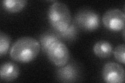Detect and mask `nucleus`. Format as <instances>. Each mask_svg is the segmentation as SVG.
Masks as SVG:
<instances>
[{
  "label": "nucleus",
  "instance_id": "f257e3e1",
  "mask_svg": "<svg viewBox=\"0 0 125 83\" xmlns=\"http://www.w3.org/2000/svg\"><path fill=\"white\" fill-rule=\"evenodd\" d=\"M40 44L35 38L26 37L16 41L10 50L11 59L19 62L27 63L37 57L40 51Z\"/></svg>",
  "mask_w": 125,
  "mask_h": 83
},
{
  "label": "nucleus",
  "instance_id": "f03ea898",
  "mask_svg": "<svg viewBox=\"0 0 125 83\" xmlns=\"http://www.w3.org/2000/svg\"><path fill=\"white\" fill-rule=\"evenodd\" d=\"M49 21L53 28L61 33L67 30L72 24V15L65 3L56 1L52 4L48 11Z\"/></svg>",
  "mask_w": 125,
  "mask_h": 83
},
{
  "label": "nucleus",
  "instance_id": "7ed1b4c3",
  "mask_svg": "<svg viewBox=\"0 0 125 83\" xmlns=\"http://www.w3.org/2000/svg\"><path fill=\"white\" fill-rule=\"evenodd\" d=\"M46 54L51 62L58 67L67 64L70 58L69 51L67 46L60 40L53 43Z\"/></svg>",
  "mask_w": 125,
  "mask_h": 83
},
{
  "label": "nucleus",
  "instance_id": "20e7f679",
  "mask_svg": "<svg viewBox=\"0 0 125 83\" xmlns=\"http://www.w3.org/2000/svg\"><path fill=\"white\" fill-rule=\"evenodd\" d=\"M76 24L87 31H94L98 28L100 19L99 15L90 9L79 10L75 17Z\"/></svg>",
  "mask_w": 125,
  "mask_h": 83
},
{
  "label": "nucleus",
  "instance_id": "39448f33",
  "mask_svg": "<svg viewBox=\"0 0 125 83\" xmlns=\"http://www.w3.org/2000/svg\"><path fill=\"white\" fill-rule=\"evenodd\" d=\"M125 15L123 11L117 9H109L102 17V22L107 29L119 31L125 28Z\"/></svg>",
  "mask_w": 125,
  "mask_h": 83
},
{
  "label": "nucleus",
  "instance_id": "423d86ee",
  "mask_svg": "<svg viewBox=\"0 0 125 83\" xmlns=\"http://www.w3.org/2000/svg\"><path fill=\"white\" fill-rule=\"evenodd\" d=\"M125 70L123 67L114 62L105 64L102 69L103 80L108 83H123L125 81Z\"/></svg>",
  "mask_w": 125,
  "mask_h": 83
},
{
  "label": "nucleus",
  "instance_id": "0eeeda50",
  "mask_svg": "<svg viewBox=\"0 0 125 83\" xmlns=\"http://www.w3.org/2000/svg\"><path fill=\"white\" fill-rule=\"evenodd\" d=\"M79 68L73 62L58 67L56 73L57 80L63 83L75 82L79 79Z\"/></svg>",
  "mask_w": 125,
  "mask_h": 83
},
{
  "label": "nucleus",
  "instance_id": "6e6552de",
  "mask_svg": "<svg viewBox=\"0 0 125 83\" xmlns=\"http://www.w3.org/2000/svg\"><path fill=\"white\" fill-rule=\"evenodd\" d=\"M19 74V67L14 62H6L1 65L0 76L2 81L12 82L18 77Z\"/></svg>",
  "mask_w": 125,
  "mask_h": 83
},
{
  "label": "nucleus",
  "instance_id": "1a4fd4ad",
  "mask_svg": "<svg viewBox=\"0 0 125 83\" xmlns=\"http://www.w3.org/2000/svg\"><path fill=\"white\" fill-rule=\"evenodd\" d=\"M93 51L97 57L106 58L110 57L113 53V47L108 42L100 41L96 43L93 47Z\"/></svg>",
  "mask_w": 125,
  "mask_h": 83
},
{
  "label": "nucleus",
  "instance_id": "9d476101",
  "mask_svg": "<svg viewBox=\"0 0 125 83\" xmlns=\"http://www.w3.org/2000/svg\"><path fill=\"white\" fill-rule=\"evenodd\" d=\"M27 4L26 0H3L2 5L4 9L10 13H17L21 10Z\"/></svg>",
  "mask_w": 125,
  "mask_h": 83
},
{
  "label": "nucleus",
  "instance_id": "9b49d317",
  "mask_svg": "<svg viewBox=\"0 0 125 83\" xmlns=\"http://www.w3.org/2000/svg\"><path fill=\"white\" fill-rule=\"evenodd\" d=\"M59 40V37L55 34L51 32L43 33L40 38V41L43 51L46 53L50 47L53 43Z\"/></svg>",
  "mask_w": 125,
  "mask_h": 83
},
{
  "label": "nucleus",
  "instance_id": "f8f14e48",
  "mask_svg": "<svg viewBox=\"0 0 125 83\" xmlns=\"http://www.w3.org/2000/svg\"><path fill=\"white\" fill-rule=\"evenodd\" d=\"M11 39L10 36L5 33H0V56L5 55L10 47Z\"/></svg>",
  "mask_w": 125,
  "mask_h": 83
},
{
  "label": "nucleus",
  "instance_id": "ddd939ff",
  "mask_svg": "<svg viewBox=\"0 0 125 83\" xmlns=\"http://www.w3.org/2000/svg\"><path fill=\"white\" fill-rule=\"evenodd\" d=\"M114 55L116 60L121 64H125V45L124 44H120L116 47L114 51Z\"/></svg>",
  "mask_w": 125,
  "mask_h": 83
},
{
  "label": "nucleus",
  "instance_id": "4468645a",
  "mask_svg": "<svg viewBox=\"0 0 125 83\" xmlns=\"http://www.w3.org/2000/svg\"><path fill=\"white\" fill-rule=\"evenodd\" d=\"M75 25V24H72V23L68 28L64 32L60 33L61 36L66 38V39H72L75 37L76 34L77 33V29Z\"/></svg>",
  "mask_w": 125,
  "mask_h": 83
}]
</instances>
